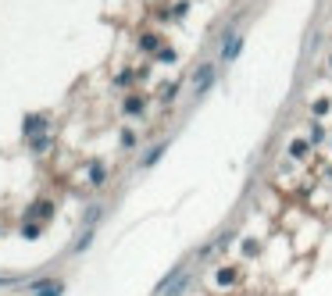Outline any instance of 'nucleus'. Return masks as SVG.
Returning a JSON list of instances; mask_svg holds the SVG:
<instances>
[{
	"instance_id": "f257e3e1",
	"label": "nucleus",
	"mask_w": 332,
	"mask_h": 296,
	"mask_svg": "<svg viewBox=\"0 0 332 296\" xmlns=\"http://www.w3.org/2000/svg\"><path fill=\"white\" fill-rule=\"evenodd\" d=\"M43 125H47V118H43V114H33V118H25V136H43V132H47Z\"/></svg>"
},
{
	"instance_id": "f03ea898",
	"label": "nucleus",
	"mask_w": 332,
	"mask_h": 296,
	"mask_svg": "<svg viewBox=\"0 0 332 296\" xmlns=\"http://www.w3.org/2000/svg\"><path fill=\"white\" fill-rule=\"evenodd\" d=\"M211 75H215V68H211V65H204V68L197 71V93H204L207 86H211Z\"/></svg>"
},
{
	"instance_id": "7ed1b4c3",
	"label": "nucleus",
	"mask_w": 332,
	"mask_h": 296,
	"mask_svg": "<svg viewBox=\"0 0 332 296\" xmlns=\"http://www.w3.org/2000/svg\"><path fill=\"white\" fill-rule=\"evenodd\" d=\"M125 114H143V100L140 97H129L125 100Z\"/></svg>"
},
{
	"instance_id": "20e7f679",
	"label": "nucleus",
	"mask_w": 332,
	"mask_h": 296,
	"mask_svg": "<svg viewBox=\"0 0 332 296\" xmlns=\"http://www.w3.org/2000/svg\"><path fill=\"white\" fill-rule=\"evenodd\" d=\"M29 143H33V150H47V146H50V132H43V136H33Z\"/></svg>"
},
{
	"instance_id": "39448f33",
	"label": "nucleus",
	"mask_w": 332,
	"mask_h": 296,
	"mask_svg": "<svg viewBox=\"0 0 332 296\" xmlns=\"http://www.w3.org/2000/svg\"><path fill=\"white\" fill-rule=\"evenodd\" d=\"M104 179V164H93L89 168V182H100Z\"/></svg>"
},
{
	"instance_id": "423d86ee",
	"label": "nucleus",
	"mask_w": 332,
	"mask_h": 296,
	"mask_svg": "<svg viewBox=\"0 0 332 296\" xmlns=\"http://www.w3.org/2000/svg\"><path fill=\"white\" fill-rule=\"evenodd\" d=\"M136 143V132L132 129H122V146H132Z\"/></svg>"
},
{
	"instance_id": "0eeeda50",
	"label": "nucleus",
	"mask_w": 332,
	"mask_h": 296,
	"mask_svg": "<svg viewBox=\"0 0 332 296\" xmlns=\"http://www.w3.org/2000/svg\"><path fill=\"white\" fill-rule=\"evenodd\" d=\"M218 282H221V286H229V282H236V271H229V268H225V271L218 275Z\"/></svg>"
},
{
	"instance_id": "6e6552de",
	"label": "nucleus",
	"mask_w": 332,
	"mask_h": 296,
	"mask_svg": "<svg viewBox=\"0 0 332 296\" xmlns=\"http://www.w3.org/2000/svg\"><path fill=\"white\" fill-rule=\"evenodd\" d=\"M129 82H132V75H129V71H122V75H118V79H114V86H118V90H125V86H129Z\"/></svg>"
}]
</instances>
